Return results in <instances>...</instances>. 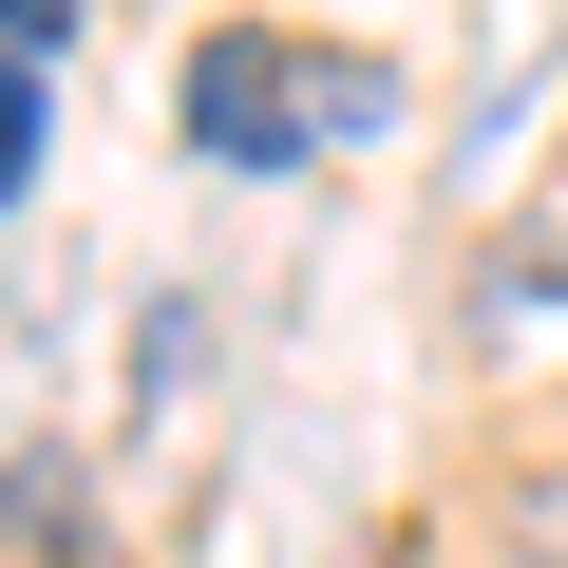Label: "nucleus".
Wrapping results in <instances>:
<instances>
[{
    "label": "nucleus",
    "mask_w": 568,
    "mask_h": 568,
    "mask_svg": "<svg viewBox=\"0 0 568 568\" xmlns=\"http://www.w3.org/2000/svg\"><path fill=\"white\" fill-rule=\"evenodd\" d=\"M379 133V58H304V39H209L190 58V152L209 171H304Z\"/></svg>",
    "instance_id": "nucleus-1"
},
{
    "label": "nucleus",
    "mask_w": 568,
    "mask_h": 568,
    "mask_svg": "<svg viewBox=\"0 0 568 568\" xmlns=\"http://www.w3.org/2000/svg\"><path fill=\"white\" fill-rule=\"evenodd\" d=\"M511 530H530V549H568V493H530V511H511Z\"/></svg>",
    "instance_id": "nucleus-4"
},
{
    "label": "nucleus",
    "mask_w": 568,
    "mask_h": 568,
    "mask_svg": "<svg viewBox=\"0 0 568 568\" xmlns=\"http://www.w3.org/2000/svg\"><path fill=\"white\" fill-rule=\"evenodd\" d=\"M39 39H77V0H0V58H39Z\"/></svg>",
    "instance_id": "nucleus-3"
},
{
    "label": "nucleus",
    "mask_w": 568,
    "mask_h": 568,
    "mask_svg": "<svg viewBox=\"0 0 568 568\" xmlns=\"http://www.w3.org/2000/svg\"><path fill=\"white\" fill-rule=\"evenodd\" d=\"M20 190H39V77L0 58V209H20Z\"/></svg>",
    "instance_id": "nucleus-2"
}]
</instances>
